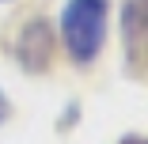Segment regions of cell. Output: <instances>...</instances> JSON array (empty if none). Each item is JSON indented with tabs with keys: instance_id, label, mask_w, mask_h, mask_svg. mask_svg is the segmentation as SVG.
<instances>
[{
	"instance_id": "cell-1",
	"label": "cell",
	"mask_w": 148,
	"mask_h": 144,
	"mask_svg": "<svg viewBox=\"0 0 148 144\" xmlns=\"http://www.w3.org/2000/svg\"><path fill=\"white\" fill-rule=\"evenodd\" d=\"M110 0H69L61 12V42L76 65H91L106 42Z\"/></svg>"
},
{
	"instance_id": "cell-2",
	"label": "cell",
	"mask_w": 148,
	"mask_h": 144,
	"mask_svg": "<svg viewBox=\"0 0 148 144\" xmlns=\"http://www.w3.org/2000/svg\"><path fill=\"white\" fill-rule=\"evenodd\" d=\"M53 42H57L53 38V27L42 15L27 19L23 31H19V38H15V61H19V68L31 72V76H42L53 65Z\"/></svg>"
},
{
	"instance_id": "cell-3",
	"label": "cell",
	"mask_w": 148,
	"mask_h": 144,
	"mask_svg": "<svg viewBox=\"0 0 148 144\" xmlns=\"http://www.w3.org/2000/svg\"><path fill=\"white\" fill-rule=\"evenodd\" d=\"M125 65L133 76H148V0H125L122 12Z\"/></svg>"
},
{
	"instance_id": "cell-4",
	"label": "cell",
	"mask_w": 148,
	"mask_h": 144,
	"mask_svg": "<svg viewBox=\"0 0 148 144\" xmlns=\"http://www.w3.org/2000/svg\"><path fill=\"white\" fill-rule=\"evenodd\" d=\"M8 114H12V106H8V95H4V91H0V125H4V121H8Z\"/></svg>"
},
{
	"instance_id": "cell-5",
	"label": "cell",
	"mask_w": 148,
	"mask_h": 144,
	"mask_svg": "<svg viewBox=\"0 0 148 144\" xmlns=\"http://www.w3.org/2000/svg\"><path fill=\"white\" fill-rule=\"evenodd\" d=\"M122 144H148V136H125Z\"/></svg>"
},
{
	"instance_id": "cell-6",
	"label": "cell",
	"mask_w": 148,
	"mask_h": 144,
	"mask_svg": "<svg viewBox=\"0 0 148 144\" xmlns=\"http://www.w3.org/2000/svg\"><path fill=\"white\" fill-rule=\"evenodd\" d=\"M4 4H8V0H4Z\"/></svg>"
}]
</instances>
